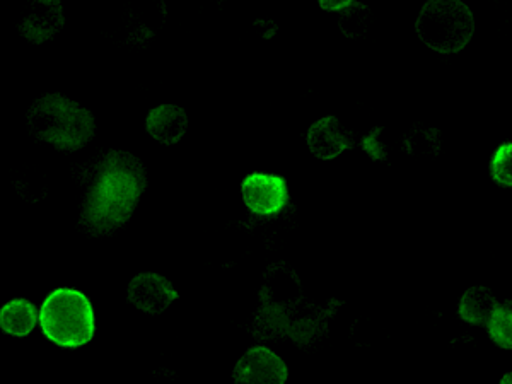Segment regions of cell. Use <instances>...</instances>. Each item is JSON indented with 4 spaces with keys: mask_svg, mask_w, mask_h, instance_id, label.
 <instances>
[{
    "mask_svg": "<svg viewBox=\"0 0 512 384\" xmlns=\"http://www.w3.org/2000/svg\"><path fill=\"white\" fill-rule=\"evenodd\" d=\"M308 147L316 158L326 161V159L337 158L347 149H352L354 142L350 140L349 135L342 132L337 118L326 117L309 127Z\"/></svg>",
    "mask_w": 512,
    "mask_h": 384,
    "instance_id": "9c48e42d",
    "label": "cell"
},
{
    "mask_svg": "<svg viewBox=\"0 0 512 384\" xmlns=\"http://www.w3.org/2000/svg\"><path fill=\"white\" fill-rule=\"evenodd\" d=\"M146 168L134 154L110 151L98 166L82 207L81 224L94 236L130 221L146 190Z\"/></svg>",
    "mask_w": 512,
    "mask_h": 384,
    "instance_id": "6da1fadb",
    "label": "cell"
},
{
    "mask_svg": "<svg viewBox=\"0 0 512 384\" xmlns=\"http://www.w3.org/2000/svg\"><path fill=\"white\" fill-rule=\"evenodd\" d=\"M286 362L267 347H253L234 366L236 384H286Z\"/></svg>",
    "mask_w": 512,
    "mask_h": 384,
    "instance_id": "8992f818",
    "label": "cell"
},
{
    "mask_svg": "<svg viewBox=\"0 0 512 384\" xmlns=\"http://www.w3.org/2000/svg\"><path fill=\"white\" fill-rule=\"evenodd\" d=\"M146 128L152 139L171 146V144L180 142L183 135L187 134V113L180 106H158L147 115Z\"/></svg>",
    "mask_w": 512,
    "mask_h": 384,
    "instance_id": "30bf717a",
    "label": "cell"
},
{
    "mask_svg": "<svg viewBox=\"0 0 512 384\" xmlns=\"http://www.w3.org/2000/svg\"><path fill=\"white\" fill-rule=\"evenodd\" d=\"M64 9L57 0H41L30 7L19 24V31L36 45L52 40L64 26Z\"/></svg>",
    "mask_w": 512,
    "mask_h": 384,
    "instance_id": "ba28073f",
    "label": "cell"
},
{
    "mask_svg": "<svg viewBox=\"0 0 512 384\" xmlns=\"http://www.w3.org/2000/svg\"><path fill=\"white\" fill-rule=\"evenodd\" d=\"M28 125L36 140L65 152L79 151L96 132L93 113L62 94L36 99L28 111Z\"/></svg>",
    "mask_w": 512,
    "mask_h": 384,
    "instance_id": "7a4b0ae2",
    "label": "cell"
},
{
    "mask_svg": "<svg viewBox=\"0 0 512 384\" xmlns=\"http://www.w3.org/2000/svg\"><path fill=\"white\" fill-rule=\"evenodd\" d=\"M246 207L256 216H275L289 204L287 181L282 176L253 173L241 185Z\"/></svg>",
    "mask_w": 512,
    "mask_h": 384,
    "instance_id": "5b68a950",
    "label": "cell"
},
{
    "mask_svg": "<svg viewBox=\"0 0 512 384\" xmlns=\"http://www.w3.org/2000/svg\"><path fill=\"white\" fill-rule=\"evenodd\" d=\"M415 30L427 47L451 55L461 52L472 40L475 19L460 0H432L420 11Z\"/></svg>",
    "mask_w": 512,
    "mask_h": 384,
    "instance_id": "277c9868",
    "label": "cell"
},
{
    "mask_svg": "<svg viewBox=\"0 0 512 384\" xmlns=\"http://www.w3.org/2000/svg\"><path fill=\"white\" fill-rule=\"evenodd\" d=\"M499 384H512V373H507L506 376H502L501 383Z\"/></svg>",
    "mask_w": 512,
    "mask_h": 384,
    "instance_id": "9a60e30c",
    "label": "cell"
},
{
    "mask_svg": "<svg viewBox=\"0 0 512 384\" xmlns=\"http://www.w3.org/2000/svg\"><path fill=\"white\" fill-rule=\"evenodd\" d=\"M490 173L495 183H499L502 187H512V142L502 144L495 151L490 163Z\"/></svg>",
    "mask_w": 512,
    "mask_h": 384,
    "instance_id": "5bb4252c",
    "label": "cell"
},
{
    "mask_svg": "<svg viewBox=\"0 0 512 384\" xmlns=\"http://www.w3.org/2000/svg\"><path fill=\"white\" fill-rule=\"evenodd\" d=\"M489 335L501 349H512V303L499 304L487 323Z\"/></svg>",
    "mask_w": 512,
    "mask_h": 384,
    "instance_id": "4fadbf2b",
    "label": "cell"
},
{
    "mask_svg": "<svg viewBox=\"0 0 512 384\" xmlns=\"http://www.w3.org/2000/svg\"><path fill=\"white\" fill-rule=\"evenodd\" d=\"M499 303L487 287H472L463 294L460 301V313L463 320L472 325H487Z\"/></svg>",
    "mask_w": 512,
    "mask_h": 384,
    "instance_id": "7c38bea8",
    "label": "cell"
},
{
    "mask_svg": "<svg viewBox=\"0 0 512 384\" xmlns=\"http://www.w3.org/2000/svg\"><path fill=\"white\" fill-rule=\"evenodd\" d=\"M178 297L180 294L166 277L152 272L135 275L128 284V303L149 315H161Z\"/></svg>",
    "mask_w": 512,
    "mask_h": 384,
    "instance_id": "52a82bcc",
    "label": "cell"
},
{
    "mask_svg": "<svg viewBox=\"0 0 512 384\" xmlns=\"http://www.w3.org/2000/svg\"><path fill=\"white\" fill-rule=\"evenodd\" d=\"M41 330L60 347H82L94 337V309L86 294L76 289H57L48 294L40 309Z\"/></svg>",
    "mask_w": 512,
    "mask_h": 384,
    "instance_id": "3957f363",
    "label": "cell"
},
{
    "mask_svg": "<svg viewBox=\"0 0 512 384\" xmlns=\"http://www.w3.org/2000/svg\"><path fill=\"white\" fill-rule=\"evenodd\" d=\"M38 309L26 299H14L0 309V328L14 337H26L38 323Z\"/></svg>",
    "mask_w": 512,
    "mask_h": 384,
    "instance_id": "8fae6325",
    "label": "cell"
}]
</instances>
